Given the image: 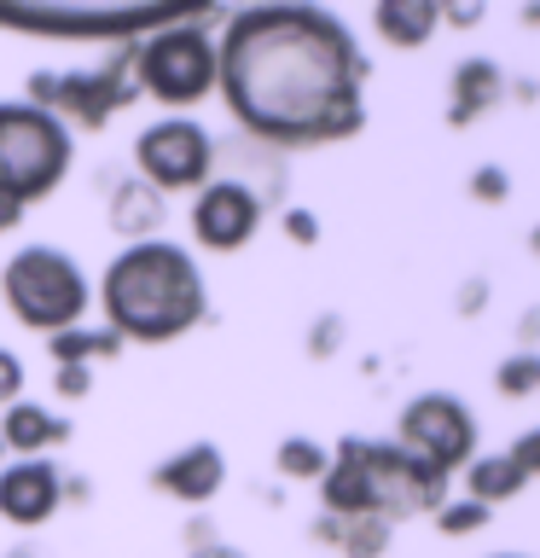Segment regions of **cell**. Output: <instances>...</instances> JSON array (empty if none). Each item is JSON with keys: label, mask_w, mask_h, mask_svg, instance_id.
I'll use <instances>...</instances> for the list:
<instances>
[{"label": "cell", "mask_w": 540, "mask_h": 558, "mask_svg": "<svg viewBox=\"0 0 540 558\" xmlns=\"http://www.w3.org/2000/svg\"><path fill=\"white\" fill-rule=\"evenodd\" d=\"M134 41H122L105 64L94 70H70V76H52V70H35L29 76V105L47 117H70L76 129H105L116 111H128L139 99L134 94Z\"/></svg>", "instance_id": "8992f818"}, {"label": "cell", "mask_w": 540, "mask_h": 558, "mask_svg": "<svg viewBox=\"0 0 540 558\" xmlns=\"http://www.w3.org/2000/svg\"><path fill=\"white\" fill-rule=\"evenodd\" d=\"M447 17H453V24H482V7H453Z\"/></svg>", "instance_id": "f546056e"}, {"label": "cell", "mask_w": 540, "mask_h": 558, "mask_svg": "<svg viewBox=\"0 0 540 558\" xmlns=\"http://www.w3.org/2000/svg\"><path fill=\"white\" fill-rule=\"evenodd\" d=\"M47 349H52V361H59V366H82L87 355H116L122 338H116V331H82V326H70V331H52Z\"/></svg>", "instance_id": "ffe728a7"}, {"label": "cell", "mask_w": 540, "mask_h": 558, "mask_svg": "<svg viewBox=\"0 0 540 558\" xmlns=\"http://www.w3.org/2000/svg\"><path fill=\"white\" fill-rule=\"evenodd\" d=\"M59 500H64V483L47 460H17V465L0 471V518L17 523V530L47 523L59 512Z\"/></svg>", "instance_id": "7c38bea8"}, {"label": "cell", "mask_w": 540, "mask_h": 558, "mask_svg": "<svg viewBox=\"0 0 540 558\" xmlns=\"http://www.w3.org/2000/svg\"><path fill=\"white\" fill-rule=\"evenodd\" d=\"M470 198H482V204H500V198H505V169H494V163H488V169H477V174H470Z\"/></svg>", "instance_id": "cb8c5ba5"}, {"label": "cell", "mask_w": 540, "mask_h": 558, "mask_svg": "<svg viewBox=\"0 0 540 558\" xmlns=\"http://www.w3.org/2000/svg\"><path fill=\"white\" fill-rule=\"evenodd\" d=\"M261 227V198L250 181H209L192 204V233L204 251H244Z\"/></svg>", "instance_id": "8fae6325"}, {"label": "cell", "mask_w": 540, "mask_h": 558, "mask_svg": "<svg viewBox=\"0 0 540 558\" xmlns=\"http://www.w3.org/2000/svg\"><path fill=\"white\" fill-rule=\"evenodd\" d=\"M314 535L331 541L343 558H383V547H390V523L378 518H320Z\"/></svg>", "instance_id": "ac0fdd59"}, {"label": "cell", "mask_w": 540, "mask_h": 558, "mask_svg": "<svg viewBox=\"0 0 540 558\" xmlns=\"http://www.w3.org/2000/svg\"><path fill=\"white\" fill-rule=\"evenodd\" d=\"M105 331L122 343H169L204 320V274L181 244L146 239L128 244L111 268H105Z\"/></svg>", "instance_id": "7a4b0ae2"}, {"label": "cell", "mask_w": 540, "mask_h": 558, "mask_svg": "<svg viewBox=\"0 0 540 558\" xmlns=\"http://www.w3.org/2000/svg\"><path fill=\"white\" fill-rule=\"evenodd\" d=\"M488 518H494L488 506L459 500V506H442V512H435V530H442V535H470V530H482Z\"/></svg>", "instance_id": "603a6c76"}, {"label": "cell", "mask_w": 540, "mask_h": 558, "mask_svg": "<svg viewBox=\"0 0 540 558\" xmlns=\"http://www.w3.org/2000/svg\"><path fill=\"white\" fill-rule=\"evenodd\" d=\"M540 390V361L535 355H512L500 366V396H535Z\"/></svg>", "instance_id": "7402d4cb"}, {"label": "cell", "mask_w": 540, "mask_h": 558, "mask_svg": "<svg viewBox=\"0 0 540 558\" xmlns=\"http://www.w3.org/2000/svg\"><path fill=\"white\" fill-rule=\"evenodd\" d=\"M0 296H7V308L29 331H47V338H52V331H70L82 320L87 279H82V268L64 251H52V244H29V251H17L7 262V274H0Z\"/></svg>", "instance_id": "5b68a950"}, {"label": "cell", "mask_w": 540, "mask_h": 558, "mask_svg": "<svg viewBox=\"0 0 540 558\" xmlns=\"http://www.w3.org/2000/svg\"><path fill=\"white\" fill-rule=\"evenodd\" d=\"M505 460H512V465L523 471V477H535V471H540V430L517 436V442H512V453H505Z\"/></svg>", "instance_id": "d4e9b609"}, {"label": "cell", "mask_w": 540, "mask_h": 558, "mask_svg": "<svg viewBox=\"0 0 540 558\" xmlns=\"http://www.w3.org/2000/svg\"><path fill=\"white\" fill-rule=\"evenodd\" d=\"M204 17H186V24H169L134 41V87H146L151 99L163 105H198L216 87V41L198 29Z\"/></svg>", "instance_id": "52a82bcc"}, {"label": "cell", "mask_w": 540, "mask_h": 558, "mask_svg": "<svg viewBox=\"0 0 540 558\" xmlns=\"http://www.w3.org/2000/svg\"><path fill=\"white\" fill-rule=\"evenodd\" d=\"M500 94H505L500 64L494 59H465L459 70H453V111H447V122H453V129H465L470 117L494 111Z\"/></svg>", "instance_id": "5bb4252c"}, {"label": "cell", "mask_w": 540, "mask_h": 558, "mask_svg": "<svg viewBox=\"0 0 540 558\" xmlns=\"http://www.w3.org/2000/svg\"><path fill=\"white\" fill-rule=\"evenodd\" d=\"M331 453L320 442H308V436H291V442H279V471L285 477H320Z\"/></svg>", "instance_id": "44dd1931"}, {"label": "cell", "mask_w": 540, "mask_h": 558, "mask_svg": "<svg viewBox=\"0 0 540 558\" xmlns=\"http://www.w3.org/2000/svg\"><path fill=\"white\" fill-rule=\"evenodd\" d=\"M535 256H540V227H535Z\"/></svg>", "instance_id": "1f68e13d"}, {"label": "cell", "mask_w": 540, "mask_h": 558, "mask_svg": "<svg viewBox=\"0 0 540 558\" xmlns=\"http://www.w3.org/2000/svg\"><path fill=\"white\" fill-rule=\"evenodd\" d=\"M12 558H29V553H12Z\"/></svg>", "instance_id": "d6a6232c"}, {"label": "cell", "mask_w": 540, "mask_h": 558, "mask_svg": "<svg viewBox=\"0 0 540 558\" xmlns=\"http://www.w3.org/2000/svg\"><path fill=\"white\" fill-rule=\"evenodd\" d=\"M0 442L17 448L24 460H35L47 442H64V418H52L47 408H35V401H17V408H7V418H0Z\"/></svg>", "instance_id": "e0dca14e"}, {"label": "cell", "mask_w": 540, "mask_h": 558, "mask_svg": "<svg viewBox=\"0 0 540 558\" xmlns=\"http://www.w3.org/2000/svg\"><path fill=\"white\" fill-rule=\"evenodd\" d=\"M111 227L122 239L146 244L157 227H163V198H157L151 186H139V181H116L111 186Z\"/></svg>", "instance_id": "2e32d148"}, {"label": "cell", "mask_w": 540, "mask_h": 558, "mask_svg": "<svg viewBox=\"0 0 540 558\" xmlns=\"http://www.w3.org/2000/svg\"><path fill=\"white\" fill-rule=\"evenodd\" d=\"M320 500L326 518H418V512H442L447 506V477L430 471L425 460L401 453L395 442H366L348 436L338 448V460H326L320 471Z\"/></svg>", "instance_id": "3957f363"}, {"label": "cell", "mask_w": 540, "mask_h": 558, "mask_svg": "<svg viewBox=\"0 0 540 558\" xmlns=\"http://www.w3.org/2000/svg\"><path fill=\"white\" fill-rule=\"evenodd\" d=\"M52 390L70 396V401H82L87 390H94V378H87V366H59V373H52Z\"/></svg>", "instance_id": "484cf974"}, {"label": "cell", "mask_w": 540, "mask_h": 558, "mask_svg": "<svg viewBox=\"0 0 540 558\" xmlns=\"http://www.w3.org/2000/svg\"><path fill=\"white\" fill-rule=\"evenodd\" d=\"M221 477H226V465H221V448H209V442H198V448H181L174 460H163V465L151 471V483L163 488V495L186 500V506L209 500V495L221 488Z\"/></svg>", "instance_id": "4fadbf2b"}, {"label": "cell", "mask_w": 540, "mask_h": 558, "mask_svg": "<svg viewBox=\"0 0 540 558\" xmlns=\"http://www.w3.org/2000/svg\"><path fill=\"white\" fill-rule=\"evenodd\" d=\"M216 82L244 134L268 146H331L366 122V59L320 7H250L226 17Z\"/></svg>", "instance_id": "6da1fadb"}, {"label": "cell", "mask_w": 540, "mask_h": 558, "mask_svg": "<svg viewBox=\"0 0 540 558\" xmlns=\"http://www.w3.org/2000/svg\"><path fill=\"white\" fill-rule=\"evenodd\" d=\"M372 24L390 47H425L435 35V24H442V7L435 0H383L372 12Z\"/></svg>", "instance_id": "9a60e30c"}, {"label": "cell", "mask_w": 540, "mask_h": 558, "mask_svg": "<svg viewBox=\"0 0 540 558\" xmlns=\"http://www.w3.org/2000/svg\"><path fill=\"white\" fill-rule=\"evenodd\" d=\"M70 129L35 105H0V204H35L70 174Z\"/></svg>", "instance_id": "277c9868"}, {"label": "cell", "mask_w": 540, "mask_h": 558, "mask_svg": "<svg viewBox=\"0 0 540 558\" xmlns=\"http://www.w3.org/2000/svg\"><path fill=\"white\" fill-rule=\"evenodd\" d=\"M401 453H413V460H425L430 471H459L470 465V448H477V418L465 413V401L453 396H418L407 401V413H401V436H395Z\"/></svg>", "instance_id": "ba28073f"}, {"label": "cell", "mask_w": 540, "mask_h": 558, "mask_svg": "<svg viewBox=\"0 0 540 558\" xmlns=\"http://www.w3.org/2000/svg\"><path fill=\"white\" fill-rule=\"evenodd\" d=\"M17 390H24V361L12 349H0V401H12Z\"/></svg>", "instance_id": "4316f807"}, {"label": "cell", "mask_w": 540, "mask_h": 558, "mask_svg": "<svg viewBox=\"0 0 540 558\" xmlns=\"http://www.w3.org/2000/svg\"><path fill=\"white\" fill-rule=\"evenodd\" d=\"M186 17H209V7H122V12H29V7H0V24L7 29H35V35H116V41H134V35H157L169 24H186Z\"/></svg>", "instance_id": "9c48e42d"}, {"label": "cell", "mask_w": 540, "mask_h": 558, "mask_svg": "<svg viewBox=\"0 0 540 558\" xmlns=\"http://www.w3.org/2000/svg\"><path fill=\"white\" fill-rule=\"evenodd\" d=\"M186 558H244L238 547H192Z\"/></svg>", "instance_id": "f1b7e54d"}, {"label": "cell", "mask_w": 540, "mask_h": 558, "mask_svg": "<svg viewBox=\"0 0 540 558\" xmlns=\"http://www.w3.org/2000/svg\"><path fill=\"white\" fill-rule=\"evenodd\" d=\"M17 216H24L17 204H0V233H7V227H17Z\"/></svg>", "instance_id": "4dcf8cb0"}, {"label": "cell", "mask_w": 540, "mask_h": 558, "mask_svg": "<svg viewBox=\"0 0 540 558\" xmlns=\"http://www.w3.org/2000/svg\"><path fill=\"white\" fill-rule=\"evenodd\" d=\"M500 558H512V553H500Z\"/></svg>", "instance_id": "836d02e7"}, {"label": "cell", "mask_w": 540, "mask_h": 558, "mask_svg": "<svg viewBox=\"0 0 540 558\" xmlns=\"http://www.w3.org/2000/svg\"><path fill=\"white\" fill-rule=\"evenodd\" d=\"M529 483L523 471L505 460V453H488V460H477V465H465V488H470V500L477 506H500V500H512L517 488Z\"/></svg>", "instance_id": "d6986e66"}, {"label": "cell", "mask_w": 540, "mask_h": 558, "mask_svg": "<svg viewBox=\"0 0 540 558\" xmlns=\"http://www.w3.org/2000/svg\"><path fill=\"white\" fill-rule=\"evenodd\" d=\"M285 233H291L296 244H314V239H320V233H314V216H308V209H285Z\"/></svg>", "instance_id": "83f0119b"}, {"label": "cell", "mask_w": 540, "mask_h": 558, "mask_svg": "<svg viewBox=\"0 0 540 558\" xmlns=\"http://www.w3.org/2000/svg\"><path fill=\"white\" fill-rule=\"evenodd\" d=\"M134 163L139 174L157 186V192H181V186H204L209 181V163H216V146L198 122H157L134 140Z\"/></svg>", "instance_id": "30bf717a"}]
</instances>
